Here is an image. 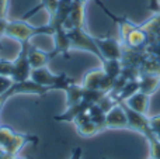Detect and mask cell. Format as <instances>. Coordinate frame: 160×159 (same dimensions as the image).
<instances>
[{
	"instance_id": "cell-1",
	"label": "cell",
	"mask_w": 160,
	"mask_h": 159,
	"mask_svg": "<svg viewBox=\"0 0 160 159\" xmlns=\"http://www.w3.org/2000/svg\"><path fill=\"white\" fill-rule=\"evenodd\" d=\"M55 28L52 25H42V27H34L25 23L24 20H14V21L7 23V28H6L4 37L10 39H16L20 44H25L28 42L32 37L35 35H53Z\"/></svg>"
},
{
	"instance_id": "cell-2",
	"label": "cell",
	"mask_w": 160,
	"mask_h": 159,
	"mask_svg": "<svg viewBox=\"0 0 160 159\" xmlns=\"http://www.w3.org/2000/svg\"><path fill=\"white\" fill-rule=\"evenodd\" d=\"M30 79L32 82H35V83L41 85V86L51 87L52 90H63V92L70 85L76 82L73 78H69V76L63 72L59 73V75H55V73H52L48 69V66L32 69L31 70Z\"/></svg>"
},
{
	"instance_id": "cell-3",
	"label": "cell",
	"mask_w": 160,
	"mask_h": 159,
	"mask_svg": "<svg viewBox=\"0 0 160 159\" xmlns=\"http://www.w3.org/2000/svg\"><path fill=\"white\" fill-rule=\"evenodd\" d=\"M37 141L38 140L34 135L17 134L7 127L0 126V151H3L10 156H16L25 144L37 142Z\"/></svg>"
},
{
	"instance_id": "cell-4",
	"label": "cell",
	"mask_w": 160,
	"mask_h": 159,
	"mask_svg": "<svg viewBox=\"0 0 160 159\" xmlns=\"http://www.w3.org/2000/svg\"><path fill=\"white\" fill-rule=\"evenodd\" d=\"M121 104H122V107H124L125 113H127L128 128L133 130V131H138V132H141L142 135H145L149 144H153L155 141L159 140V138L155 135V132H153L149 117H148L146 114H139V113L133 111V110H131L125 103H121Z\"/></svg>"
},
{
	"instance_id": "cell-5",
	"label": "cell",
	"mask_w": 160,
	"mask_h": 159,
	"mask_svg": "<svg viewBox=\"0 0 160 159\" xmlns=\"http://www.w3.org/2000/svg\"><path fill=\"white\" fill-rule=\"evenodd\" d=\"M51 87H45L41 86V85L32 82L31 79L25 82H14L11 85V87L4 93L3 96H0V109L4 106V103L11 97V96H16V95H38V96H44L47 95L48 92H51Z\"/></svg>"
},
{
	"instance_id": "cell-6",
	"label": "cell",
	"mask_w": 160,
	"mask_h": 159,
	"mask_svg": "<svg viewBox=\"0 0 160 159\" xmlns=\"http://www.w3.org/2000/svg\"><path fill=\"white\" fill-rule=\"evenodd\" d=\"M66 31H68V37L70 39L72 49L87 51V52L94 54L100 61H102L101 54H100L96 42H94V38L86 33L84 28H72V30H66Z\"/></svg>"
},
{
	"instance_id": "cell-7",
	"label": "cell",
	"mask_w": 160,
	"mask_h": 159,
	"mask_svg": "<svg viewBox=\"0 0 160 159\" xmlns=\"http://www.w3.org/2000/svg\"><path fill=\"white\" fill-rule=\"evenodd\" d=\"M115 79L108 76L102 69H96L90 70L84 75L82 82V86L84 89H91V90H100V92L108 93L114 87Z\"/></svg>"
},
{
	"instance_id": "cell-8",
	"label": "cell",
	"mask_w": 160,
	"mask_h": 159,
	"mask_svg": "<svg viewBox=\"0 0 160 159\" xmlns=\"http://www.w3.org/2000/svg\"><path fill=\"white\" fill-rule=\"evenodd\" d=\"M20 51L17 54L16 59H13V75L11 79L13 82H25L31 76V68L30 61H28V42L20 44Z\"/></svg>"
},
{
	"instance_id": "cell-9",
	"label": "cell",
	"mask_w": 160,
	"mask_h": 159,
	"mask_svg": "<svg viewBox=\"0 0 160 159\" xmlns=\"http://www.w3.org/2000/svg\"><path fill=\"white\" fill-rule=\"evenodd\" d=\"M100 54H101L102 61L104 59H121L124 54V45L121 41L112 38V37H105V38H98L93 37ZM101 61V62H102Z\"/></svg>"
},
{
	"instance_id": "cell-10",
	"label": "cell",
	"mask_w": 160,
	"mask_h": 159,
	"mask_svg": "<svg viewBox=\"0 0 160 159\" xmlns=\"http://www.w3.org/2000/svg\"><path fill=\"white\" fill-rule=\"evenodd\" d=\"M105 128L108 130L128 128V117L121 103L115 104L112 109L105 113Z\"/></svg>"
},
{
	"instance_id": "cell-11",
	"label": "cell",
	"mask_w": 160,
	"mask_h": 159,
	"mask_svg": "<svg viewBox=\"0 0 160 159\" xmlns=\"http://www.w3.org/2000/svg\"><path fill=\"white\" fill-rule=\"evenodd\" d=\"M84 6L86 3L72 2L69 17L63 23L65 30H72V28H84Z\"/></svg>"
},
{
	"instance_id": "cell-12",
	"label": "cell",
	"mask_w": 160,
	"mask_h": 159,
	"mask_svg": "<svg viewBox=\"0 0 160 159\" xmlns=\"http://www.w3.org/2000/svg\"><path fill=\"white\" fill-rule=\"evenodd\" d=\"M53 41H55V52L56 55H63L65 58H69V51L72 49L70 47V39L68 37V31L63 27H55L53 33Z\"/></svg>"
},
{
	"instance_id": "cell-13",
	"label": "cell",
	"mask_w": 160,
	"mask_h": 159,
	"mask_svg": "<svg viewBox=\"0 0 160 159\" xmlns=\"http://www.w3.org/2000/svg\"><path fill=\"white\" fill-rule=\"evenodd\" d=\"M73 123H75V126H76V131H78V134L82 135V137L87 138V137H91V135H96L97 132H100V128L90 120L87 111L82 113L80 115H78Z\"/></svg>"
},
{
	"instance_id": "cell-14",
	"label": "cell",
	"mask_w": 160,
	"mask_h": 159,
	"mask_svg": "<svg viewBox=\"0 0 160 159\" xmlns=\"http://www.w3.org/2000/svg\"><path fill=\"white\" fill-rule=\"evenodd\" d=\"M122 103H125L131 110L139 113V114H148V111H149L150 96L146 95V93L138 92L133 96H131L129 99H127L125 101H122Z\"/></svg>"
},
{
	"instance_id": "cell-15",
	"label": "cell",
	"mask_w": 160,
	"mask_h": 159,
	"mask_svg": "<svg viewBox=\"0 0 160 159\" xmlns=\"http://www.w3.org/2000/svg\"><path fill=\"white\" fill-rule=\"evenodd\" d=\"M56 56V52L52 51V52H45V51L41 49H28V61H30V65L32 69H38V68H44L49 64L51 59H53Z\"/></svg>"
},
{
	"instance_id": "cell-16",
	"label": "cell",
	"mask_w": 160,
	"mask_h": 159,
	"mask_svg": "<svg viewBox=\"0 0 160 159\" xmlns=\"http://www.w3.org/2000/svg\"><path fill=\"white\" fill-rule=\"evenodd\" d=\"M160 86V75L156 73H141L139 75V92L152 96Z\"/></svg>"
},
{
	"instance_id": "cell-17",
	"label": "cell",
	"mask_w": 160,
	"mask_h": 159,
	"mask_svg": "<svg viewBox=\"0 0 160 159\" xmlns=\"http://www.w3.org/2000/svg\"><path fill=\"white\" fill-rule=\"evenodd\" d=\"M90 106H91V104H88L87 101L82 100L80 103L75 104V106L68 107V110L63 113V114L53 117V120H55V121H63V123H73V121L76 120V117L80 115L82 113H86Z\"/></svg>"
},
{
	"instance_id": "cell-18",
	"label": "cell",
	"mask_w": 160,
	"mask_h": 159,
	"mask_svg": "<svg viewBox=\"0 0 160 159\" xmlns=\"http://www.w3.org/2000/svg\"><path fill=\"white\" fill-rule=\"evenodd\" d=\"M66 103H68V107L70 106H75V104L80 103L83 100V95H84V87L82 85H79L78 82L72 83L66 90Z\"/></svg>"
},
{
	"instance_id": "cell-19",
	"label": "cell",
	"mask_w": 160,
	"mask_h": 159,
	"mask_svg": "<svg viewBox=\"0 0 160 159\" xmlns=\"http://www.w3.org/2000/svg\"><path fill=\"white\" fill-rule=\"evenodd\" d=\"M101 64H102L101 69L104 70L108 76L115 79V80L121 76L122 70H124V65H122L121 59H104Z\"/></svg>"
},
{
	"instance_id": "cell-20",
	"label": "cell",
	"mask_w": 160,
	"mask_h": 159,
	"mask_svg": "<svg viewBox=\"0 0 160 159\" xmlns=\"http://www.w3.org/2000/svg\"><path fill=\"white\" fill-rule=\"evenodd\" d=\"M87 114L90 120L100 128V131L105 130V111H102V109L98 104H91L87 109Z\"/></svg>"
},
{
	"instance_id": "cell-21",
	"label": "cell",
	"mask_w": 160,
	"mask_h": 159,
	"mask_svg": "<svg viewBox=\"0 0 160 159\" xmlns=\"http://www.w3.org/2000/svg\"><path fill=\"white\" fill-rule=\"evenodd\" d=\"M0 75L11 78V75H13V61L0 59Z\"/></svg>"
},
{
	"instance_id": "cell-22",
	"label": "cell",
	"mask_w": 160,
	"mask_h": 159,
	"mask_svg": "<svg viewBox=\"0 0 160 159\" xmlns=\"http://www.w3.org/2000/svg\"><path fill=\"white\" fill-rule=\"evenodd\" d=\"M14 82H13V79L11 78H7V76L0 75V96L4 95V93L11 87V85Z\"/></svg>"
},
{
	"instance_id": "cell-23",
	"label": "cell",
	"mask_w": 160,
	"mask_h": 159,
	"mask_svg": "<svg viewBox=\"0 0 160 159\" xmlns=\"http://www.w3.org/2000/svg\"><path fill=\"white\" fill-rule=\"evenodd\" d=\"M150 126H152V130L155 132V135L160 140V115H153V117H149Z\"/></svg>"
},
{
	"instance_id": "cell-24",
	"label": "cell",
	"mask_w": 160,
	"mask_h": 159,
	"mask_svg": "<svg viewBox=\"0 0 160 159\" xmlns=\"http://www.w3.org/2000/svg\"><path fill=\"white\" fill-rule=\"evenodd\" d=\"M8 0H0V18H7Z\"/></svg>"
},
{
	"instance_id": "cell-25",
	"label": "cell",
	"mask_w": 160,
	"mask_h": 159,
	"mask_svg": "<svg viewBox=\"0 0 160 159\" xmlns=\"http://www.w3.org/2000/svg\"><path fill=\"white\" fill-rule=\"evenodd\" d=\"M7 18H0V37H4L6 34V28H7Z\"/></svg>"
},
{
	"instance_id": "cell-26",
	"label": "cell",
	"mask_w": 160,
	"mask_h": 159,
	"mask_svg": "<svg viewBox=\"0 0 160 159\" xmlns=\"http://www.w3.org/2000/svg\"><path fill=\"white\" fill-rule=\"evenodd\" d=\"M82 155H83V149L80 148V146H78V148L73 149L72 156H70V159H82Z\"/></svg>"
},
{
	"instance_id": "cell-27",
	"label": "cell",
	"mask_w": 160,
	"mask_h": 159,
	"mask_svg": "<svg viewBox=\"0 0 160 159\" xmlns=\"http://www.w3.org/2000/svg\"><path fill=\"white\" fill-rule=\"evenodd\" d=\"M72 2H80V3H87L88 0H72Z\"/></svg>"
},
{
	"instance_id": "cell-28",
	"label": "cell",
	"mask_w": 160,
	"mask_h": 159,
	"mask_svg": "<svg viewBox=\"0 0 160 159\" xmlns=\"http://www.w3.org/2000/svg\"><path fill=\"white\" fill-rule=\"evenodd\" d=\"M148 159H155V158H153V156H150V158H148Z\"/></svg>"
},
{
	"instance_id": "cell-29",
	"label": "cell",
	"mask_w": 160,
	"mask_h": 159,
	"mask_svg": "<svg viewBox=\"0 0 160 159\" xmlns=\"http://www.w3.org/2000/svg\"><path fill=\"white\" fill-rule=\"evenodd\" d=\"M101 159H107V158H101Z\"/></svg>"
}]
</instances>
